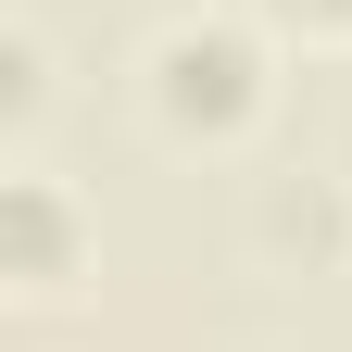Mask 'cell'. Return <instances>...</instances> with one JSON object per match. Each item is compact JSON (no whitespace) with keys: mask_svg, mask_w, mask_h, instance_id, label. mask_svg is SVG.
Returning <instances> with one entry per match:
<instances>
[{"mask_svg":"<svg viewBox=\"0 0 352 352\" xmlns=\"http://www.w3.org/2000/svg\"><path fill=\"white\" fill-rule=\"evenodd\" d=\"M88 264H101V214L76 201V176L13 164L0 176V277H13V302H63Z\"/></svg>","mask_w":352,"mask_h":352,"instance_id":"cell-2","label":"cell"},{"mask_svg":"<svg viewBox=\"0 0 352 352\" xmlns=\"http://www.w3.org/2000/svg\"><path fill=\"white\" fill-rule=\"evenodd\" d=\"M38 126H51V38L13 13V25H0V139L38 151Z\"/></svg>","mask_w":352,"mask_h":352,"instance_id":"cell-4","label":"cell"},{"mask_svg":"<svg viewBox=\"0 0 352 352\" xmlns=\"http://www.w3.org/2000/svg\"><path fill=\"white\" fill-rule=\"evenodd\" d=\"M139 113L164 151H252L277 113V38L264 13H176L139 51Z\"/></svg>","mask_w":352,"mask_h":352,"instance_id":"cell-1","label":"cell"},{"mask_svg":"<svg viewBox=\"0 0 352 352\" xmlns=\"http://www.w3.org/2000/svg\"><path fill=\"white\" fill-rule=\"evenodd\" d=\"M264 25H289V38H352V0H252Z\"/></svg>","mask_w":352,"mask_h":352,"instance_id":"cell-5","label":"cell"},{"mask_svg":"<svg viewBox=\"0 0 352 352\" xmlns=\"http://www.w3.org/2000/svg\"><path fill=\"white\" fill-rule=\"evenodd\" d=\"M252 252L264 264H302V277H327V264H352V189L327 164H277L252 189Z\"/></svg>","mask_w":352,"mask_h":352,"instance_id":"cell-3","label":"cell"}]
</instances>
